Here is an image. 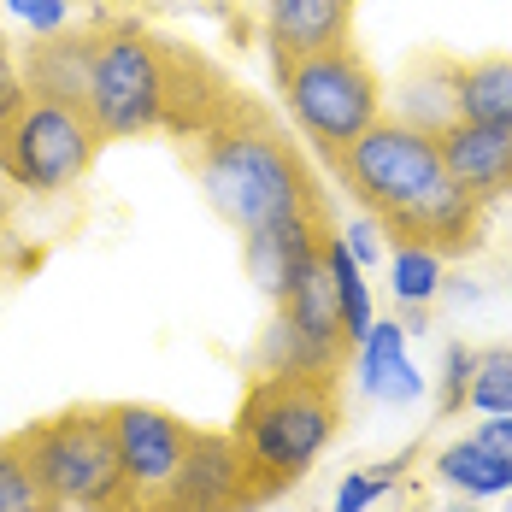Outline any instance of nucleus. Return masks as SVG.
<instances>
[{"label": "nucleus", "mask_w": 512, "mask_h": 512, "mask_svg": "<svg viewBox=\"0 0 512 512\" xmlns=\"http://www.w3.org/2000/svg\"><path fill=\"white\" fill-rule=\"evenodd\" d=\"M471 348L465 342H454L448 348V365H442V412L454 418V412H465V389H471Z\"/></svg>", "instance_id": "nucleus-24"}, {"label": "nucleus", "mask_w": 512, "mask_h": 512, "mask_svg": "<svg viewBox=\"0 0 512 512\" xmlns=\"http://www.w3.org/2000/svg\"><path fill=\"white\" fill-rule=\"evenodd\" d=\"M436 477H442L454 495H465V501L512 495V465L495 460L477 436H465V442H454V448H442V454H436Z\"/></svg>", "instance_id": "nucleus-17"}, {"label": "nucleus", "mask_w": 512, "mask_h": 512, "mask_svg": "<svg viewBox=\"0 0 512 512\" xmlns=\"http://www.w3.org/2000/svg\"><path fill=\"white\" fill-rule=\"evenodd\" d=\"M36 477L65 501V512H112L118 501V436L112 407H65L18 430Z\"/></svg>", "instance_id": "nucleus-6"}, {"label": "nucleus", "mask_w": 512, "mask_h": 512, "mask_svg": "<svg viewBox=\"0 0 512 512\" xmlns=\"http://www.w3.org/2000/svg\"><path fill=\"white\" fill-rule=\"evenodd\" d=\"M359 377L383 407H412L424 395V371L407 354V324L371 318V330L359 336Z\"/></svg>", "instance_id": "nucleus-14"}, {"label": "nucleus", "mask_w": 512, "mask_h": 512, "mask_svg": "<svg viewBox=\"0 0 512 512\" xmlns=\"http://www.w3.org/2000/svg\"><path fill=\"white\" fill-rule=\"evenodd\" d=\"M324 265H330V277H336V307H342V330H348V342L359 348V336L371 330V283H365V271L354 265V254L330 236L324 242Z\"/></svg>", "instance_id": "nucleus-20"}, {"label": "nucleus", "mask_w": 512, "mask_h": 512, "mask_svg": "<svg viewBox=\"0 0 512 512\" xmlns=\"http://www.w3.org/2000/svg\"><path fill=\"white\" fill-rule=\"evenodd\" d=\"M436 148H442L448 177L460 183L471 201L512 195V124H471V118H454L448 130H436Z\"/></svg>", "instance_id": "nucleus-11"}, {"label": "nucleus", "mask_w": 512, "mask_h": 512, "mask_svg": "<svg viewBox=\"0 0 512 512\" xmlns=\"http://www.w3.org/2000/svg\"><path fill=\"white\" fill-rule=\"evenodd\" d=\"M454 106H460V118H471V124H512V53L460 59Z\"/></svg>", "instance_id": "nucleus-16"}, {"label": "nucleus", "mask_w": 512, "mask_h": 512, "mask_svg": "<svg viewBox=\"0 0 512 512\" xmlns=\"http://www.w3.org/2000/svg\"><path fill=\"white\" fill-rule=\"evenodd\" d=\"M189 171L224 224L242 236L289 218H330L307 154L248 101H230L206 130L189 136Z\"/></svg>", "instance_id": "nucleus-2"}, {"label": "nucleus", "mask_w": 512, "mask_h": 512, "mask_svg": "<svg viewBox=\"0 0 512 512\" xmlns=\"http://www.w3.org/2000/svg\"><path fill=\"white\" fill-rule=\"evenodd\" d=\"M471 436H477V442H483L495 460H507V465H512V418H483Z\"/></svg>", "instance_id": "nucleus-27"}, {"label": "nucleus", "mask_w": 512, "mask_h": 512, "mask_svg": "<svg viewBox=\"0 0 512 512\" xmlns=\"http://www.w3.org/2000/svg\"><path fill=\"white\" fill-rule=\"evenodd\" d=\"M83 112L95 118L106 142L154 136L171 112V53L142 24H106L95 30V65H89V95Z\"/></svg>", "instance_id": "nucleus-5"}, {"label": "nucleus", "mask_w": 512, "mask_h": 512, "mask_svg": "<svg viewBox=\"0 0 512 512\" xmlns=\"http://www.w3.org/2000/svg\"><path fill=\"white\" fill-rule=\"evenodd\" d=\"M454 77H460V59H442V53H430V59H418L407 71V83H401V112L395 118H407L418 130H448L454 118H460V106H454Z\"/></svg>", "instance_id": "nucleus-15"}, {"label": "nucleus", "mask_w": 512, "mask_h": 512, "mask_svg": "<svg viewBox=\"0 0 512 512\" xmlns=\"http://www.w3.org/2000/svg\"><path fill=\"white\" fill-rule=\"evenodd\" d=\"M24 30L36 36H53V30H71V0H0Z\"/></svg>", "instance_id": "nucleus-22"}, {"label": "nucleus", "mask_w": 512, "mask_h": 512, "mask_svg": "<svg viewBox=\"0 0 512 512\" xmlns=\"http://www.w3.org/2000/svg\"><path fill=\"white\" fill-rule=\"evenodd\" d=\"M354 42V0H265V48L271 71L324 48Z\"/></svg>", "instance_id": "nucleus-10"}, {"label": "nucleus", "mask_w": 512, "mask_h": 512, "mask_svg": "<svg viewBox=\"0 0 512 512\" xmlns=\"http://www.w3.org/2000/svg\"><path fill=\"white\" fill-rule=\"evenodd\" d=\"M442 271H448V254L424 248V242H395L389 248V289L401 307H430L442 295Z\"/></svg>", "instance_id": "nucleus-18"}, {"label": "nucleus", "mask_w": 512, "mask_h": 512, "mask_svg": "<svg viewBox=\"0 0 512 512\" xmlns=\"http://www.w3.org/2000/svg\"><path fill=\"white\" fill-rule=\"evenodd\" d=\"M101 148L106 136L95 130V118L83 106L30 95L24 112L0 130V171L30 195H65L71 183L89 177Z\"/></svg>", "instance_id": "nucleus-7"}, {"label": "nucleus", "mask_w": 512, "mask_h": 512, "mask_svg": "<svg viewBox=\"0 0 512 512\" xmlns=\"http://www.w3.org/2000/svg\"><path fill=\"white\" fill-rule=\"evenodd\" d=\"M112 436H118V501L112 512H171L195 424L148 401H112Z\"/></svg>", "instance_id": "nucleus-8"}, {"label": "nucleus", "mask_w": 512, "mask_h": 512, "mask_svg": "<svg viewBox=\"0 0 512 512\" xmlns=\"http://www.w3.org/2000/svg\"><path fill=\"white\" fill-rule=\"evenodd\" d=\"M507 512H512V495H507Z\"/></svg>", "instance_id": "nucleus-28"}, {"label": "nucleus", "mask_w": 512, "mask_h": 512, "mask_svg": "<svg viewBox=\"0 0 512 512\" xmlns=\"http://www.w3.org/2000/svg\"><path fill=\"white\" fill-rule=\"evenodd\" d=\"M24 101H30V89H24V71H18V53H12V42L0 36V130L24 112Z\"/></svg>", "instance_id": "nucleus-23"}, {"label": "nucleus", "mask_w": 512, "mask_h": 512, "mask_svg": "<svg viewBox=\"0 0 512 512\" xmlns=\"http://www.w3.org/2000/svg\"><path fill=\"white\" fill-rule=\"evenodd\" d=\"M342 424V371H259L236 407V448L259 495L277 501L307 477Z\"/></svg>", "instance_id": "nucleus-3"}, {"label": "nucleus", "mask_w": 512, "mask_h": 512, "mask_svg": "<svg viewBox=\"0 0 512 512\" xmlns=\"http://www.w3.org/2000/svg\"><path fill=\"white\" fill-rule=\"evenodd\" d=\"M277 89H283V112H289L295 136L324 165H336L348 154V142H359L383 118V83H377V71L365 65V53L354 42L283 65Z\"/></svg>", "instance_id": "nucleus-4"}, {"label": "nucleus", "mask_w": 512, "mask_h": 512, "mask_svg": "<svg viewBox=\"0 0 512 512\" xmlns=\"http://www.w3.org/2000/svg\"><path fill=\"white\" fill-rule=\"evenodd\" d=\"M336 183L359 201V212L395 236V242H424L436 254H460L477 248V206L460 183L448 177L442 148L430 130H418L407 118L383 112L348 154L330 165Z\"/></svg>", "instance_id": "nucleus-1"}, {"label": "nucleus", "mask_w": 512, "mask_h": 512, "mask_svg": "<svg viewBox=\"0 0 512 512\" xmlns=\"http://www.w3.org/2000/svg\"><path fill=\"white\" fill-rule=\"evenodd\" d=\"M465 412H483V418H512V342H507V348H483V354L471 359Z\"/></svg>", "instance_id": "nucleus-21"}, {"label": "nucleus", "mask_w": 512, "mask_h": 512, "mask_svg": "<svg viewBox=\"0 0 512 512\" xmlns=\"http://www.w3.org/2000/svg\"><path fill=\"white\" fill-rule=\"evenodd\" d=\"M254 507H265V495H259L236 436L230 430H195L171 512H254Z\"/></svg>", "instance_id": "nucleus-9"}, {"label": "nucleus", "mask_w": 512, "mask_h": 512, "mask_svg": "<svg viewBox=\"0 0 512 512\" xmlns=\"http://www.w3.org/2000/svg\"><path fill=\"white\" fill-rule=\"evenodd\" d=\"M336 242L354 254V265L359 271H371L377 259H383V230L371 224V218H359V224H348V230H336Z\"/></svg>", "instance_id": "nucleus-25"}, {"label": "nucleus", "mask_w": 512, "mask_h": 512, "mask_svg": "<svg viewBox=\"0 0 512 512\" xmlns=\"http://www.w3.org/2000/svg\"><path fill=\"white\" fill-rule=\"evenodd\" d=\"M330 236H336L330 218H289V224H277V230H254V236H242L248 277H254L271 301H283V295L307 277L312 259L324 254Z\"/></svg>", "instance_id": "nucleus-12"}, {"label": "nucleus", "mask_w": 512, "mask_h": 512, "mask_svg": "<svg viewBox=\"0 0 512 512\" xmlns=\"http://www.w3.org/2000/svg\"><path fill=\"white\" fill-rule=\"evenodd\" d=\"M377 495H383V483H377L371 471H348L342 489H336V512H365Z\"/></svg>", "instance_id": "nucleus-26"}, {"label": "nucleus", "mask_w": 512, "mask_h": 512, "mask_svg": "<svg viewBox=\"0 0 512 512\" xmlns=\"http://www.w3.org/2000/svg\"><path fill=\"white\" fill-rule=\"evenodd\" d=\"M89 65H95V30H53V36H36V42L24 48V59H18L30 95L71 101V106H83V95H89Z\"/></svg>", "instance_id": "nucleus-13"}, {"label": "nucleus", "mask_w": 512, "mask_h": 512, "mask_svg": "<svg viewBox=\"0 0 512 512\" xmlns=\"http://www.w3.org/2000/svg\"><path fill=\"white\" fill-rule=\"evenodd\" d=\"M0 512H65V501L36 477L18 436H0Z\"/></svg>", "instance_id": "nucleus-19"}]
</instances>
